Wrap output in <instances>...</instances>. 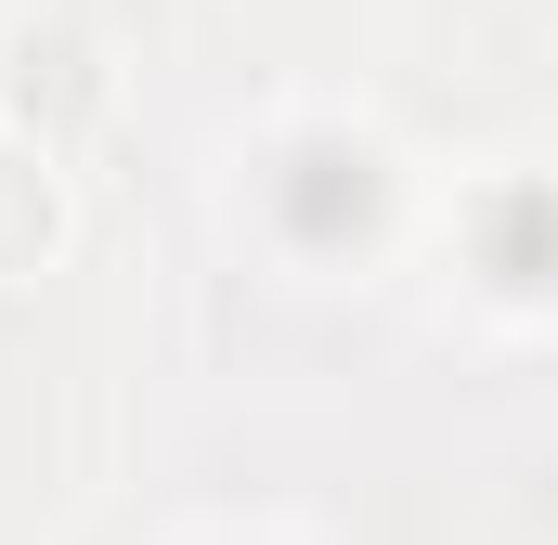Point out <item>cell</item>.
I'll return each instance as SVG.
<instances>
[{"instance_id": "cell-1", "label": "cell", "mask_w": 558, "mask_h": 545, "mask_svg": "<svg viewBox=\"0 0 558 545\" xmlns=\"http://www.w3.org/2000/svg\"><path fill=\"white\" fill-rule=\"evenodd\" d=\"M247 208H260V234H274L286 261L351 272L390 234V156H377V131H351V118H286L247 156Z\"/></svg>"}, {"instance_id": "cell-2", "label": "cell", "mask_w": 558, "mask_h": 545, "mask_svg": "<svg viewBox=\"0 0 558 545\" xmlns=\"http://www.w3.org/2000/svg\"><path fill=\"white\" fill-rule=\"evenodd\" d=\"M481 221H494V261H481V286H494L507 312H533V299H546V234H533V182H494V195H481Z\"/></svg>"}]
</instances>
